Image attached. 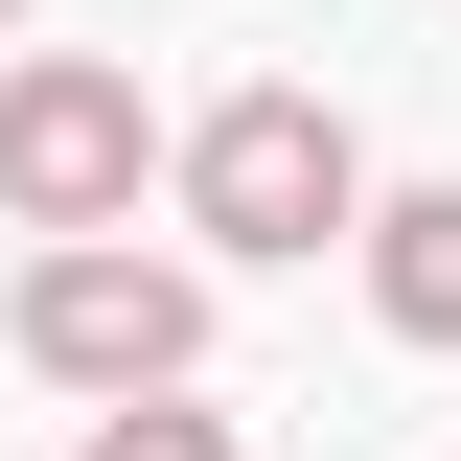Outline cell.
<instances>
[{"instance_id": "cell-1", "label": "cell", "mask_w": 461, "mask_h": 461, "mask_svg": "<svg viewBox=\"0 0 461 461\" xmlns=\"http://www.w3.org/2000/svg\"><path fill=\"white\" fill-rule=\"evenodd\" d=\"M185 230L208 254H323V230H369V139H346L323 93H208L185 115Z\"/></svg>"}, {"instance_id": "cell-5", "label": "cell", "mask_w": 461, "mask_h": 461, "mask_svg": "<svg viewBox=\"0 0 461 461\" xmlns=\"http://www.w3.org/2000/svg\"><path fill=\"white\" fill-rule=\"evenodd\" d=\"M93 461H230V415H185V393H115V415H93Z\"/></svg>"}, {"instance_id": "cell-3", "label": "cell", "mask_w": 461, "mask_h": 461, "mask_svg": "<svg viewBox=\"0 0 461 461\" xmlns=\"http://www.w3.org/2000/svg\"><path fill=\"white\" fill-rule=\"evenodd\" d=\"M139 162H162V115H139V69H93V47H47V69H0V208L47 230V254L139 208Z\"/></svg>"}, {"instance_id": "cell-4", "label": "cell", "mask_w": 461, "mask_h": 461, "mask_svg": "<svg viewBox=\"0 0 461 461\" xmlns=\"http://www.w3.org/2000/svg\"><path fill=\"white\" fill-rule=\"evenodd\" d=\"M369 323L461 346V185H369Z\"/></svg>"}, {"instance_id": "cell-2", "label": "cell", "mask_w": 461, "mask_h": 461, "mask_svg": "<svg viewBox=\"0 0 461 461\" xmlns=\"http://www.w3.org/2000/svg\"><path fill=\"white\" fill-rule=\"evenodd\" d=\"M23 369H69V393H185L208 369V277H162L139 230H69V254H23Z\"/></svg>"}, {"instance_id": "cell-6", "label": "cell", "mask_w": 461, "mask_h": 461, "mask_svg": "<svg viewBox=\"0 0 461 461\" xmlns=\"http://www.w3.org/2000/svg\"><path fill=\"white\" fill-rule=\"evenodd\" d=\"M0 23H23V0H0Z\"/></svg>"}]
</instances>
